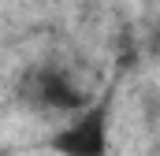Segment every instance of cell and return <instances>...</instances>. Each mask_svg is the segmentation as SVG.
<instances>
[{
    "label": "cell",
    "mask_w": 160,
    "mask_h": 156,
    "mask_svg": "<svg viewBox=\"0 0 160 156\" xmlns=\"http://www.w3.org/2000/svg\"><path fill=\"white\" fill-rule=\"evenodd\" d=\"M112 145V100H93L67 119L52 138L48 149L56 156H108Z\"/></svg>",
    "instance_id": "1"
},
{
    "label": "cell",
    "mask_w": 160,
    "mask_h": 156,
    "mask_svg": "<svg viewBox=\"0 0 160 156\" xmlns=\"http://www.w3.org/2000/svg\"><path fill=\"white\" fill-rule=\"evenodd\" d=\"M26 97H34V104L41 108H56V112H82L89 104L63 71H34V78L26 75Z\"/></svg>",
    "instance_id": "2"
}]
</instances>
